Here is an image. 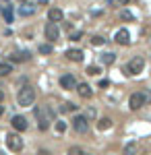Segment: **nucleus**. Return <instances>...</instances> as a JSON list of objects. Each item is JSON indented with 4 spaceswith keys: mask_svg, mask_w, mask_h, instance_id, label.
<instances>
[{
    "mask_svg": "<svg viewBox=\"0 0 151 155\" xmlns=\"http://www.w3.org/2000/svg\"><path fill=\"white\" fill-rule=\"evenodd\" d=\"M33 101H35V89L31 85L21 87L19 93H17V104L21 107H29V106H33Z\"/></svg>",
    "mask_w": 151,
    "mask_h": 155,
    "instance_id": "1",
    "label": "nucleus"
},
{
    "mask_svg": "<svg viewBox=\"0 0 151 155\" xmlns=\"http://www.w3.org/2000/svg\"><path fill=\"white\" fill-rule=\"evenodd\" d=\"M35 118H37V126H39V130H48V126H50V122H52V112L48 110V107H35Z\"/></svg>",
    "mask_w": 151,
    "mask_h": 155,
    "instance_id": "2",
    "label": "nucleus"
},
{
    "mask_svg": "<svg viewBox=\"0 0 151 155\" xmlns=\"http://www.w3.org/2000/svg\"><path fill=\"white\" fill-rule=\"evenodd\" d=\"M143 68H145V60L141 58V56H135L126 64L124 71H126V74H139V72H143Z\"/></svg>",
    "mask_w": 151,
    "mask_h": 155,
    "instance_id": "3",
    "label": "nucleus"
},
{
    "mask_svg": "<svg viewBox=\"0 0 151 155\" xmlns=\"http://www.w3.org/2000/svg\"><path fill=\"white\" fill-rule=\"evenodd\" d=\"M6 147L15 151V153H19L21 149H23V139L17 134V132H11V134H6Z\"/></svg>",
    "mask_w": 151,
    "mask_h": 155,
    "instance_id": "4",
    "label": "nucleus"
},
{
    "mask_svg": "<svg viewBox=\"0 0 151 155\" xmlns=\"http://www.w3.org/2000/svg\"><path fill=\"white\" fill-rule=\"evenodd\" d=\"M72 128H75V130L77 132H87L89 130V120L85 118V116H75V118H72Z\"/></svg>",
    "mask_w": 151,
    "mask_h": 155,
    "instance_id": "5",
    "label": "nucleus"
},
{
    "mask_svg": "<svg viewBox=\"0 0 151 155\" xmlns=\"http://www.w3.org/2000/svg\"><path fill=\"white\" fill-rule=\"evenodd\" d=\"M44 33H46L48 41H56L58 35H60V29H58V25H56V23H48L46 29H44Z\"/></svg>",
    "mask_w": 151,
    "mask_h": 155,
    "instance_id": "6",
    "label": "nucleus"
},
{
    "mask_svg": "<svg viewBox=\"0 0 151 155\" xmlns=\"http://www.w3.org/2000/svg\"><path fill=\"white\" fill-rule=\"evenodd\" d=\"M128 106H130V110H141V107L145 106V101H143V95H141V91H137V93H133V95L128 97Z\"/></svg>",
    "mask_w": 151,
    "mask_h": 155,
    "instance_id": "7",
    "label": "nucleus"
},
{
    "mask_svg": "<svg viewBox=\"0 0 151 155\" xmlns=\"http://www.w3.org/2000/svg\"><path fill=\"white\" fill-rule=\"evenodd\" d=\"M11 124H12V128L19 130V132L27 130V118H25V116H12Z\"/></svg>",
    "mask_w": 151,
    "mask_h": 155,
    "instance_id": "8",
    "label": "nucleus"
},
{
    "mask_svg": "<svg viewBox=\"0 0 151 155\" xmlns=\"http://www.w3.org/2000/svg\"><path fill=\"white\" fill-rule=\"evenodd\" d=\"M60 87H62V89H75V87H77V81H75V77H72V74H62V77H60Z\"/></svg>",
    "mask_w": 151,
    "mask_h": 155,
    "instance_id": "9",
    "label": "nucleus"
},
{
    "mask_svg": "<svg viewBox=\"0 0 151 155\" xmlns=\"http://www.w3.org/2000/svg\"><path fill=\"white\" fill-rule=\"evenodd\" d=\"M114 41L120 44V46H126L128 41H130V33H128L126 29H118L116 35H114Z\"/></svg>",
    "mask_w": 151,
    "mask_h": 155,
    "instance_id": "10",
    "label": "nucleus"
},
{
    "mask_svg": "<svg viewBox=\"0 0 151 155\" xmlns=\"http://www.w3.org/2000/svg\"><path fill=\"white\" fill-rule=\"evenodd\" d=\"M62 17H64V15H62V11H60V8H56V6L48 11V19H50V23H60V21H62Z\"/></svg>",
    "mask_w": 151,
    "mask_h": 155,
    "instance_id": "11",
    "label": "nucleus"
},
{
    "mask_svg": "<svg viewBox=\"0 0 151 155\" xmlns=\"http://www.w3.org/2000/svg\"><path fill=\"white\" fill-rule=\"evenodd\" d=\"M66 58L72 60V62H81L83 60V52L79 48H70V50H66Z\"/></svg>",
    "mask_w": 151,
    "mask_h": 155,
    "instance_id": "12",
    "label": "nucleus"
},
{
    "mask_svg": "<svg viewBox=\"0 0 151 155\" xmlns=\"http://www.w3.org/2000/svg\"><path fill=\"white\" fill-rule=\"evenodd\" d=\"M77 93L81 97H85V99H89V97L93 95V91H91V87L87 83H81V85H77Z\"/></svg>",
    "mask_w": 151,
    "mask_h": 155,
    "instance_id": "13",
    "label": "nucleus"
},
{
    "mask_svg": "<svg viewBox=\"0 0 151 155\" xmlns=\"http://www.w3.org/2000/svg\"><path fill=\"white\" fill-rule=\"evenodd\" d=\"M99 60H102L104 64H114V62H116V54H114V52H104V54L99 56Z\"/></svg>",
    "mask_w": 151,
    "mask_h": 155,
    "instance_id": "14",
    "label": "nucleus"
},
{
    "mask_svg": "<svg viewBox=\"0 0 151 155\" xmlns=\"http://www.w3.org/2000/svg\"><path fill=\"white\" fill-rule=\"evenodd\" d=\"M112 128V120L110 118H99V122H97V130H110Z\"/></svg>",
    "mask_w": 151,
    "mask_h": 155,
    "instance_id": "15",
    "label": "nucleus"
},
{
    "mask_svg": "<svg viewBox=\"0 0 151 155\" xmlns=\"http://www.w3.org/2000/svg\"><path fill=\"white\" fill-rule=\"evenodd\" d=\"M33 12H35L33 4H23V6L19 8V15H21V17H29V15H33Z\"/></svg>",
    "mask_w": 151,
    "mask_h": 155,
    "instance_id": "16",
    "label": "nucleus"
},
{
    "mask_svg": "<svg viewBox=\"0 0 151 155\" xmlns=\"http://www.w3.org/2000/svg\"><path fill=\"white\" fill-rule=\"evenodd\" d=\"M11 60L12 62H25V60H29V52H17L11 56Z\"/></svg>",
    "mask_w": 151,
    "mask_h": 155,
    "instance_id": "17",
    "label": "nucleus"
},
{
    "mask_svg": "<svg viewBox=\"0 0 151 155\" xmlns=\"http://www.w3.org/2000/svg\"><path fill=\"white\" fill-rule=\"evenodd\" d=\"M12 72V64L11 62H0V77H6Z\"/></svg>",
    "mask_w": 151,
    "mask_h": 155,
    "instance_id": "18",
    "label": "nucleus"
},
{
    "mask_svg": "<svg viewBox=\"0 0 151 155\" xmlns=\"http://www.w3.org/2000/svg\"><path fill=\"white\" fill-rule=\"evenodd\" d=\"M124 155H137V143H126L124 145Z\"/></svg>",
    "mask_w": 151,
    "mask_h": 155,
    "instance_id": "19",
    "label": "nucleus"
},
{
    "mask_svg": "<svg viewBox=\"0 0 151 155\" xmlns=\"http://www.w3.org/2000/svg\"><path fill=\"white\" fill-rule=\"evenodd\" d=\"M120 19H122V21H133L135 15H133L130 11H126V8H122V11H120Z\"/></svg>",
    "mask_w": 151,
    "mask_h": 155,
    "instance_id": "20",
    "label": "nucleus"
},
{
    "mask_svg": "<svg viewBox=\"0 0 151 155\" xmlns=\"http://www.w3.org/2000/svg\"><path fill=\"white\" fill-rule=\"evenodd\" d=\"M2 15H4L6 23H12V8L11 6H4V8H2Z\"/></svg>",
    "mask_w": 151,
    "mask_h": 155,
    "instance_id": "21",
    "label": "nucleus"
},
{
    "mask_svg": "<svg viewBox=\"0 0 151 155\" xmlns=\"http://www.w3.org/2000/svg\"><path fill=\"white\" fill-rule=\"evenodd\" d=\"M37 50H39V54H52V52H54V48H52L50 44H42Z\"/></svg>",
    "mask_w": 151,
    "mask_h": 155,
    "instance_id": "22",
    "label": "nucleus"
},
{
    "mask_svg": "<svg viewBox=\"0 0 151 155\" xmlns=\"http://www.w3.org/2000/svg\"><path fill=\"white\" fill-rule=\"evenodd\" d=\"M66 155H89V153H85V151H83L81 147H70L69 149V153Z\"/></svg>",
    "mask_w": 151,
    "mask_h": 155,
    "instance_id": "23",
    "label": "nucleus"
},
{
    "mask_svg": "<svg viewBox=\"0 0 151 155\" xmlns=\"http://www.w3.org/2000/svg\"><path fill=\"white\" fill-rule=\"evenodd\" d=\"M141 95H143V101H145V104H151V91L149 89H143Z\"/></svg>",
    "mask_w": 151,
    "mask_h": 155,
    "instance_id": "24",
    "label": "nucleus"
},
{
    "mask_svg": "<svg viewBox=\"0 0 151 155\" xmlns=\"http://www.w3.org/2000/svg\"><path fill=\"white\" fill-rule=\"evenodd\" d=\"M75 110H77L75 104H62V107H60V112H75Z\"/></svg>",
    "mask_w": 151,
    "mask_h": 155,
    "instance_id": "25",
    "label": "nucleus"
},
{
    "mask_svg": "<svg viewBox=\"0 0 151 155\" xmlns=\"http://www.w3.org/2000/svg\"><path fill=\"white\" fill-rule=\"evenodd\" d=\"M85 72L91 74V77H95V74H99L102 71H99V66H87V71H85Z\"/></svg>",
    "mask_w": 151,
    "mask_h": 155,
    "instance_id": "26",
    "label": "nucleus"
},
{
    "mask_svg": "<svg viewBox=\"0 0 151 155\" xmlns=\"http://www.w3.org/2000/svg\"><path fill=\"white\" fill-rule=\"evenodd\" d=\"M104 41H106V39H104L102 35H93V37H91V44H93V46H102Z\"/></svg>",
    "mask_w": 151,
    "mask_h": 155,
    "instance_id": "27",
    "label": "nucleus"
},
{
    "mask_svg": "<svg viewBox=\"0 0 151 155\" xmlns=\"http://www.w3.org/2000/svg\"><path fill=\"white\" fill-rule=\"evenodd\" d=\"M56 130H58V132L66 130V122H64V120H58V122H56Z\"/></svg>",
    "mask_w": 151,
    "mask_h": 155,
    "instance_id": "28",
    "label": "nucleus"
},
{
    "mask_svg": "<svg viewBox=\"0 0 151 155\" xmlns=\"http://www.w3.org/2000/svg\"><path fill=\"white\" fill-rule=\"evenodd\" d=\"M70 39H72V41H79V39H81L83 37V31H72V33H70Z\"/></svg>",
    "mask_w": 151,
    "mask_h": 155,
    "instance_id": "29",
    "label": "nucleus"
},
{
    "mask_svg": "<svg viewBox=\"0 0 151 155\" xmlns=\"http://www.w3.org/2000/svg\"><path fill=\"white\" fill-rule=\"evenodd\" d=\"M99 87H102V89L110 87V81H108V79H102V81H99Z\"/></svg>",
    "mask_w": 151,
    "mask_h": 155,
    "instance_id": "30",
    "label": "nucleus"
},
{
    "mask_svg": "<svg viewBox=\"0 0 151 155\" xmlns=\"http://www.w3.org/2000/svg\"><path fill=\"white\" fill-rule=\"evenodd\" d=\"M37 155H50V151H46V149H39V151H37Z\"/></svg>",
    "mask_w": 151,
    "mask_h": 155,
    "instance_id": "31",
    "label": "nucleus"
},
{
    "mask_svg": "<svg viewBox=\"0 0 151 155\" xmlns=\"http://www.w3.org/2000/svg\"><path fill=\"white\" fill-rule=\"evenodd\" d=\"M128 2H130V0H118V4H120V6H124V4H128Z\"/></svg>",
    "mask_w": 151,
    "mask_h": 155,
    "instance_id": "32",
    "label": "nucleus"
},
{
    "mask_svg": "<svg viewBox=\"0 0 151 155\" xmlns=\"http://www.w3.org/2000/svg\"><path fill=\"white\" fill-rule=\"evenodd\" d=\"M2 101H4V91L0 89V104H2Z\"/></svg>",
    "mask_w": 151,
    "mask_h": 155,
    "instance_id": "33",
    "label": "nucleus"
},
{
    "mask_svg": "<svg viewBox=\"0 0 151 155\" xmlns=\"http://www.w3.org/2000/svg\"><path fill=\"white\" fill-rule=\"evenodd\" d=\"M2 114H4V107H2V106H0V116H2Z\"/></svg>",
    "mask_w": 151,
    "mask_h": 155,
    "instance_id": "34",
    "label": "nucleus"
},
{
    "mask_svg": "<svg viewBox=\"0 0 151 155\" xmlns=\"http://www.w3.org/2000/svg\"><path fill=\"white\" fill-rule=\"evenodd\" d=\"M21 2H25V0H21Z\"/></svg>",
    "mask_w": 151,
    "mask_h": 155,
    "instance_id": "35",
    "label": "nucleus"
}]
</instances>
